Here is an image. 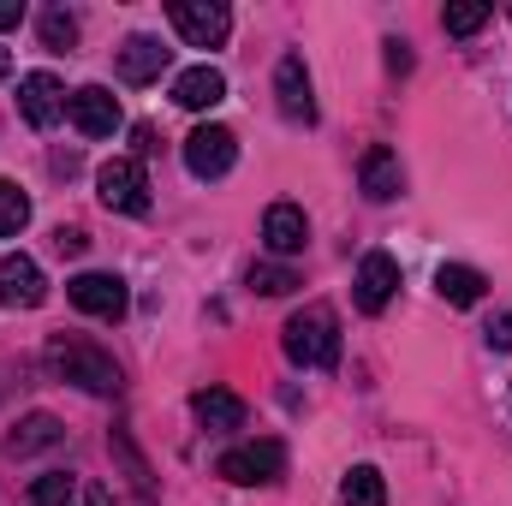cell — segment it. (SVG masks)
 <instances>
[{"label":"cell","instance_id":"cell-7","mask_svg":"<svg viewBox=\"0 0 512 506\" xmlns=\"http://www.w3.org/2000/svg\"><path fill=\"white\" fill-rule=\"evenodd\" d=\"M66 298H72L84 316H102V322L126 316V280H120V274H96V268H84V274L66 280Z\"/></svg>","mask_w":512,"mask_h":506},{"label":"cell","instance_id":"cell-13","mask_svg":"<svg viewBox=\"0 0 512 506\" xmlns=\"http://www.w3.org/2000/svg\"><path fill=\"white\" fill-rule=\"evenodd\" d=\"M274 96H280V114L286 120H316V96H310V72H304V60L298 54H286L280 66H274Z\"/></svg>","mask_w":512,"mask_h":506},{"label":"cell","instance_id":"cell-18","mask_svg":"<svg viewBox=\"0 0 512 506\" xmlns=\"http://www.w3.org/2000/svg\"><path fill=\"white\" fill-rule=\"evenodd\" d=\"M483 274L477 268H465V262H441V274H435V292L447 298V304H459V310H471V304H483Z\"/></svg>","mask_w":512,"mask_h":506},{"label":"cell","instance_id":"cell-9","mask_svg":"<svg viewBox=\"0 0 512 506\" xmlns=\"http://www.w3.org/2000/svg\"><path fill=\"white\" fill-rule=\"evenodd\" d=\"M18 114L36 131H48L66 114V84H60L54 72H24V78H18Z\"/></svg>","mask_w":512,"mask_h":506},{"label":"cell","instance_id":"cell-8","mask_svg":"<svg viewBox=\"0 0 512 506\" xmlns=\"http://www.w3.org/2000/svg\"><path fill=\"white\" fill-rule=\"evenodd\" d=\"M66 120L84 131V137H114L120 131V96L108 84H84L66 96Z\"/></svg>","mask_w":512,"mask_h":506},{"label":"cell","instance_id":"cell-29","mask_svg":"<svg viewBox=\"0 0 512 506\" xmlns=\"http://www.w3.org/2000/svg\"><path fill=\"white\" fill-rule=\"evenodd\" d=\"M387 66H393V72H405V66H411V54H405V42H387Z\"/></svg>","mask_w":512,"mask_h":506},{"label":"cell","instance_id":"cell-31","mask_svg":"<svg viewBox=\"0 0 512 506\" xmlns=\"http://www.w3.org/2000/svg\"><path fill=\"white\" fill-rule=\"evenodd\" d=\"M6 78H12V54L0 48V84H6Z\"/></svg>","mask_w":512,"mask_h":506},{"label":"cell","instance_id":"cell-16","mask_svg":"<svg viewBox=\"0 0 512 506\" xmlns=\"http://www.w3.org/2000/svg\"><path fill=\"white\" fill-rule=\"evenodd\" d=\"M221 96H227V78H221V72H215L209 60L173 78V102H179V108H191V114H203V108H215Z\"/></svg>","mask_w":512,"mask_h":506},{"label":"cell","instance_id":"cell-22","mask_svg":"<svg viewBox=\"0 0 512 506\" xmlns=\"http://www.w3.org/2000/svg\"><path fill=\"white\" fill-rule=\"evenodd\" d=\"M36 30H42V48H54V54H66V48L78 42V18H72L66 6H48V12L36 18Z\"/></svg>","mask_w":512,"mask_h":506},{"label":"cell","instance_id":"cell-27","mask_svg":"<svg viewBox=\"0 0 512 506\" xmlns=\"http://www.w3.org/2000/svg\"><path fill=\"white\" fill-rule=\"evenodd\" d=\"M54 245H60V251H66V256H78V251H84V245H90V239H84L78 227H60V233H54Z\"/></svg>","mask_w":512,"mask_h":506},{"label":"cell","instance_id":"cell-26","mask_svg":"<svg viewBox=\"0 0 512 506\" xmlns=\"http://www.w3.org/2000/svg\"><path fill=\"white\" fill-rule=\"evenodd\" d=\"M489 346H495V352H512V310L489 322Z\"/></svg>","mask_w":512,"mask_h":506},{"label":"cell","instance_id":"cell-14","mask_svg":"<svg viewBox=\"0 0 512 506\" xmlns=\"http://www.w3.org/2000/svg\"><path fill=\"white\" fill-rule=\"evenodd\" d=\"M262 245L274 256H298L310 245V221H304V209L298 203H274L268 215H262Z\"/></svg>","mask_w":512,"mask_h":506},{"label":"cell","instance_id":"cell-24","mask_svg":"<svg viewBox=\"0 0 512 506\" xmlns=\"http://www.w3.org/2000/svg\"><path fill=\"white\" fill-rule=\"evenodd\" d=\"M298 286V274L286 268V262H251V292H262V298H286Z\"/></svg>","mask_w":512,"mask_h":506},{"label":"cell","instance_id":"cell-1","mask_svg":"<svg viewBox=\"0 0 512 506\" xmlns=\"http://www.w3.org/2000/svg\"><path fill=\"white\" fill-rule=\"evenodd\" d=\"M280 340H286V358L304 364V370H334V364H340V322H334L328 304L292 310L286 328H280Z\"/></svg>","mask_w":512,"mask_h":506},{"label":"cell","instance_id":"cell-17","mask_svg":"<svg viewBox=\"0 0 512 506\" xmlns=\"http://www.w3.org/2000/svg\"><path fill=\"white\" fill-rule=\"evenodd\" d=\"M191 411H197L203 429H239V423H245V399L227 393V387H203V393L191 399Z\"/></svg>","mask_w":512,"mask_h":506},{"label":"cell","instance_id":"cell-4","mask_svg":"<svg viewBox=\"0 0 512 506\" xmlns=\"http://www.w3.org/2000/svg\"><path fill=\"white\" fill-rule=\"evenodd\" d=\"M167 18H173V30H179L191 48H221V42L233 36V12H227L221 0H173Z\"/></svg>","mask_w":512,"mask_h":506},{"label":"cell","instance_id":"cell-5","mask_svg":"<svg viewBox=\"0 0 512 506\" xmlns=\"http://www.w3.org/2000/svg\"><path fill=\"white\" fill-rule=\"evenodd\" d=\"M227 483H280V471H286V447L280 441H245V447H233V453H221V465H215Z\"/></svg>","mask_w":512,"mask_h":506},{"label":"cell","instance_id":"cell-6","mask_svg":"<svg viewBox=\"0 0 512 506\" xmlns=\"http://www.w3.org/2000/svg\"><path fill=\"white\" fill-rule=\"evenodd\" d=\"M233 161H239V137L227 126H197L185 137V167L197 179H221V173H233Z\"/></svg>","mask_w":512,"mask_h":506},{"label":"cell","instance_id":"cell-23","mask_svg":"<svg viewBox=\"0 0 512 506\" xmlns=\"http://www.w3.org/2000/svg\"><path fill=\"white\" fill-rule=\"evenodd\" d=\"M24 227H30V197L12 179H0V239H18Z\"/></svg>","mask_w":512,"mask_h":506},{"label":"cell","instance_id":"cell-21","mask_svg":"<svg viewBox=\"0 0 512 506\" xmlns=\"http://www.w3.org/2000/svg\"><path fill=\"white\" fill-rule=\"evenodd\" d=\"M30 506H78V477L72 471H48L30 483Z\"/></svg>","mask_w":512,"mask_h":506},{"label":"cell","instance_id":"cell-20","mask_svg":"<svg viewBox=\"0 0 512 506\" xmlns=\"http://www.w3.org/2000/svg\"><path fill=\"white\" fill-rule=\"evenodd\" d=\"M340 501L346 506H387V483L376 465H352L346 483H340Z\"/></svg>","mask_w":512,"mask_h":506},{"label":"cell","instance_id":"cell-25","mask_svg":"<svg viewBox=\"0 0 512 506\" xmlns=\"http://www.w3.org/2000/svg\"><path fill=\"white\" fill-rule=\"evenodd\" d=\"M483 24H489V6H447L441 12V30L447 36H477Z\"/></svg>","mask_w":512,"mask_h":506},{"label":"cell","instance_id":"cell-10","mask_svg":"<svg viewBox=\"0 0 512 506\" xmlns=\"http://www.w3.org/2000/svg\"><path fill=\"white\" fill-rule=\"evenodd\" d=\"M352 286H358V310L364 316H382L387 304H393V292H399V262L387 251H370L358 262V280Z\"/></svg>","mask_w":512,"mask_h":506},{"label":"cell","instance_id":"cell-19","mask_svg":"<svg viewBox=\"0 0 512 506\" xmlns=\"http://www.w3.org/2000/svg\"><path fill=\"white\" fill-rule=\"evenodd\" d=\"M54 441H60V417L30 411V417L6 435V453H12V459H30V453H42V447H54Z\"/></svg>","mask_w":512,"mask_h":506},{"label":"cell","instance_id":"cell-11","mask_svg":"<svg viewBox=\"0 0 512 506\" xmlns=\"http://www.w3.org/2000/svg\"><path fill=\"white\" fill-rule=\"evenodd\" d=\"M48 298V280H42V268H36V256H6L0 262V304L6 310H36Z\"/></svg>","mask_w":512,"mask_h":506},{"label":"cell","instance_id":"cell-12","mask_svg":"<svg viewBox=\"0 0 512 506\" xmlns=\"http://www.w3.org/2000/svg\"><path fill=\"white\" fill-rule=\"evenodd\" d=\"M358 185H364V197H370V203H393V197L405 191L399 155H393L387 143H370V149H364V161H358Z\"/></svg>","mask_w":512,"mask_h":506},{"label":"cell","instance_id":"cell-28","mask_svg":"<svg viewBox=\"0 0 512 506\" xmlns=\"http://www.w3.org/2000/svg\"><path fill=\"white\" fill-rule=\"evenodd\" d=\"M24 24V0H0V30H18Z\"/></svg>","mask_w":512,"mask_h":506},{"label":"cell","instance_id":"cell-30","mask_svg":"<svg viewBox=\"0 0 512 506\" xmlns=\"http://www.w3.org/2000/svg\"><path fill=\"white\" fill-rule=\"evenodd\" d=\"M84 506H114V501H108V489H102V483H90V489H84Z\"/></svg>","mask_w":512,"mask_h":506},{"label":"cell","instance_id":"cell-3","mask_svg":"<svg viewBox=\"0 0 512 506\" xmlns=\"http://www.w3.org/2000/svg\"><path fill=\"white\" fill-rule=\"evenodd\" d=\"M96 197L114 215H149V173L137 155H114L96 167Z\"/></svg>","mask_w":512,"mask_h":506},{"label":"cell","instance_id":"cell-15","mask_svg":"<svg viewBox=\"0 0 512 506\" xmlns=\"http://www.w3.org/2000/svg\"><path fill=\"white\" fill-rule=\"evenodd\" d=\"M167 54L173 48H161V36H126L120 42V78L126 84H155L167 72Z\"/></svg>","mask_w":512,"mask_h":506},{"label":"cell","instance_id":"cell-2","mask_svg":"<svg viewBox=\"0 0 512 506\" xmlns=\"http://www.w3.org/2000/svg\"><path fill=\"white\" fill-rule=\"evenodd\" d=\"M48 370L60 381H72V387H84V393H96V399L120 393V364L102 346H84V340H54L48 346Z\"/></svg>","mask_w":512,"mask_h":506}]
</instances>
